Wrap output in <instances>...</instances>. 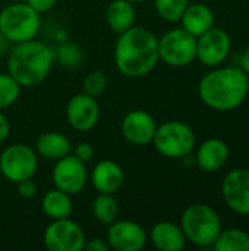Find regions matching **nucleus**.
<instances>
[{
	"label": "nucleus",
	"instance_id": "obj_1",
	"mask_svg": "<svg viewBox=\"0 0 249 251\" xmlns=\"http://www.w3.org/2000/svg\"><path fill=\"white\" fill-rule=\"evenodd\" d=\"M160 62L158 38L144 26H131L114 44V65L126 78H142Z\"/></svg>",
	"mask_w": 249,
	"mask_h": 251
},
{
	"label": "nucleus",
	"instance_id": "obj_2",
	"mask_svg": "<svg viewBox=\"0 0 249 251\" xmlns=\"http://www.w3.org/2000/svg\"><path fill=\"white\" fill-rule=\"evenodd\" d=\"M249 75L239 66H216L198 84L201 101L217 112L238 109L248 97Z\"/></svg>",
	"mask_w": 249,
	"mask_h": 251
},
{
	"label": "nucleus",
	"instance_id": "obj_3",
	"mask_svg": "<svg viewBox=\"0 0 249 251\" xmlns=\"http://www.w3.org/2000/svg\"><path fill=\"white\" fill-rule=\"evenodd\" d=\"M53 63L54 51L34 38L13 46L7 59V74L21 87H35L48 76Z\"/></svg>",
	"mask_w": 249,
	"mask_h": 251
},
{
	"label": "nucleus",
	"instance_id": "obj_4",
	"mask_svg": "<svg viewBox=\"0 0 249 251\" xmlns=\"http://www.w3.org/2000/svg\"><path fill=\"white\" fill-rule=\"evenodd\" d=\"M181 228L186 241L197 247L208 249L223 229L219 213L208 204L195 203L188 206L181 218Z\"/></svg>",
	"mask_w": 249,
	"mask_h": 251
},
{
	"label": "nucleus",
	"instance_id": "obj_5",
	"mask_svg": "<svg viewBox=\"0 0 249 251\" xmlns=\"http://www.w3.org/2000/svg\"><path fill=\"white\" fill-rule=\"evenodd\" d=\"M40 26V13L28 3H12L0 10V35L13 44L34 40Z\"/></svg>",
	"mask_w": 249,
	"mask_h": 251
},
{
	"label": "nucleus",
	"instance_id": "obj_6",
	"mask_svg": "<svg viewBox=\"0 0 249 251\" xmlns=\"http://www.w3.org/2000/svg\"><path fill=\"white\" fill-rule=\"evenodd\" d=\"M153 144L156 150L167 159L188 157L197 144L194 129L182 121H167L157 125Z\"/></svg>",
	"mask_w": 249,
	"mask_h": 251
},
{
	"label": "nucleus",
	"instance_id": "obj_7",
	"mask_svg": "<svg viewBox=\"0 0 249 251\" xmlns=\"http://www.w3.org/2000/svg\"><path fill=\"white\" fill-rule=\"evenodd\" d=\"M160 60L172 68H183L197 59V37L181 28H173L158 38Z\"/></svg>",
	"mask_w": 249,
	"mask_h": 251
},
{
	"label": "nucleus",
	"instance_id": "obj_8",
	"mask_svg": "<svg viewBox=\"0 0 249 251\" xmlns=\"http://www.w3.org/2000/svg\"><path fill=\"white\" fill-rule=\"evenodd\" d=\"M37 168V151L26 144H12L0 153V174L13 184L32 178Z\"/></svg>",
	"mask_w": 249,
	"mask_h": 251
},
{
	"label": "nucleus",
	"instance_id": "obj_9",
	"mask_svg": "<svg viewBox=\"0 0 249 251\" xmlns=\"http://www.w3.org/2000/svg\"><path fill=\"white\" fill-rule=\"evenodd\" d=\"M85 241L84 229L70 218L51 221L43 234V244L48 251H81Z\"/></svg>",
	"mask_w": 249,
	"mask_h": 251
},
{
	"label": "nucleus",
	"instance_id": "obj_10",
	"mask_svg": "<svg viewBox=\"0 0 249 251\" xmlns=\"http://www.w3.org/2000/svg\"><path fill=\"white\" fill-rule=\"evenodd\" d=\"M230 49V35L223 28L213 26L197 37V59L208 68L220 66L227 59Z\"/></svg>",
	"mask_w": 249,
	"mask_h": 251
},
{
	"label": "nucleus",
	"instance_id": "obj_11",
	"mask_svg": "<svg viewBox=\"0 0 249 251\" xmlns=\"http://www.w3.org/2000/svg\"><path fill=\"white\" fill-rule=\"evenodd\" d=\"M51 179L56 188L75 196L85 188L88 182V172L85 163L70 153L56 160L51 171Z\"/></svg>",
	"mask_w": 249,
	"mask_h": 251
},
{
	"label": "nucleus",
	"instance_id": "obj_12",
	"mask_svg": "<svg viewBox=\"0 0 249 251\" xmlns=\"http://www.w3.org/2000/svg\"><path fill=\"white\" fill-rule=\"evenodd\" d=\"M222 194L227 207L242 216H249V169L236 168L222 181Z\"/></svg>",
	"mask_w": 249,
	"mask_h": 251
},
{
	"label": "nucleus",
	"instance_id": "obj_13",
	"mask_svg": "<svg viewBox=\"0 0 249 251\" xmlns=\"http://www.w3.org/2000/svg\"><path fill=\"white\" fill-rule=\"evenodd\" d=\"M109 249L114 251H139L148 241L145 229L134 221H114L107 228Z\"/></svg>",
	"mask_w": 249,
	"mask_h": 251
},
{
	"label": "nucleus",
	"instance_id": "obj_14",
	"mask_svg": "<svg viewBox=\"0 0 249 251\" xmlns=\"http://www.w3.org/2000/svg\"><path fill=\"white\" fill-rule=\"evenodd\" d=\"M100 119V106L95 97L84 91L75 94L66 106V121L70 128L79 132L91 131Z\"/></svg>",
	"mask_w": 249,
	"mask_h": 251
},
{
	"label": "nucleus",
	"instance_id": "obj_15",
	"mask_svg": "<svg viewBox=\"0 0 249 251\" xmlns=\"http://www.w3.org/2000/svg\"><path fill=\"white\" fill-rule=\"evenodd\" d=\"M120 129L128 143L134 146H147L153 143L157 124L148 112L136 109L123 116Z\"/></svg>",
	"mask_w": 249,
	"mask_h": 251
},
{
	"label": "nucleus",
	"instance_id": "obj_16",
	"mask_svg": "<svg viewBox=\"0 0 249 251\" xmlns=\"http://www.w3.org/2000/svg\"><path fill=\"white\" fill-rule=\"evenodd\" d=\"M90 179L98 193L114 194L125 182V172L122 166L113 160H100L94 166Z\"/></svg>",
	"mask_w": 249,
	"mask_h": 251
},
{
	"label": "nucleus",
	"instance_id": "obj_17",
	"mask_svg": "<svg viewBox=\"0 0 249 251\" xmlns=\"http://www.w3.org/2000/svg\"><path fill=\"white\" fill-rule=\"evenodd\" d=\"M229 153V146L223 140L208 138L198 147L195 162L203 172L213 174L226 165Z\"/></svg>",
	"mask_w": 249,
	"mask_h": 251
},
{
	"label": "nucleus",
	"instance_id": "obj_18",
	"mask_svg": "<svg viewBox=\"0 0 249 251\" xmlns=\"http://www.w3.org/2000/svg\"><path fill=\"white\" fill-rule=\"evenodd\" d=\"M151 244L160 251H181L186 247V237L181 228L169 221L157 222L150 231Z\"/></svg>",
	"mask_w": 249,
	"mask_h": 251
},
{
	"label": "nucleus",
	"instance_id": "obj_19",
	"mask_svg": "<svg viewBox=\"0 0 249 251\" xmlns=\"http://www.w3.org/2000/svg\"><path fill=\"white\" fill-rule=\"evenodd\" d=\"M181 25L194 37H200L214 26V13L204 3L188 4L181 16Z\"/></svg>",
	"mask_w": 249,
	"mask_h": 251
},
{
	"label": "nucleus",
	"instance_id": "obj_20",
	"mask_svg": "<svg viewBox=\"0 0 249 251\" xmlns=\"http://www.w3.org/2000/svg\"><path fill=\"white\" fill-rule=\"evenodd\" d=\"M136 10L128 0H112L106 9V22L117 35L135 25Z\"/></svg>",
	"mask_w": 249,
	"mask_h": 251
},
{
	"label": "nucleus",
	"instance_id": "obj_21",
	"mask_svg": "<svg viewBox=\"0 0 249 251\" xmlns=\"http://www.w3.org/2000/svg\"><path fill=\"white\" fill-rule=\"evenodd\" d=\"M35 151L41 157L56 162L72 153V144L66 135L56 131H48L37 138Z\"/></svg>",
	"mask_w": 249,
	"mask_h": 251
},
{
	"label": "nucleus",
	"instance_id": "obj_22",
	"mask_svg": "<svg viewBox=\"0 0 249 251\" xmlns=\"http://www.w3.org/2000/svg\"><path fill=\"white\" fill-rule=\"evenodd\" d=\"M70 197H72L70 194L54 187L53 190L47 191L41 199L43 213L51 221L70 218L73 212V204Z\"/></svg>",
	"mask_w": 249,
	"mask_h": 251
},
{
	"label": "nucleus",
	"instance_id": "obj_23",
	"mask_svg": "<svg viewBox=\"0 0 249 251\" xmlns=\"http://www.w3.org/2000/svg\"><path fill=\"white\" fill-rule=\"evenodd\" d=\"M211 249L216 251H249V234L238 228L222 229Z\"/></svg>",
	"mask_w": 249,
	"mask_h": 251
},
{
	"label": "nucleus",
	"instance_id": "obj_24",
	"mask_svg": "<svg viewBox=\"0 0 249 251\" xmlns=\"http://www.w3.org/2000/svg\"><path fill=\"white\" fill-rule=\"evenodd\" d=\"M91 212L95 221L103 225H110L117 219L119 215V203L113 194H103L100 193L91 204Z\"/></svg>",
	"mask_w": 249,
	"mask_h": 251
},
{
	"label": "nucleus",
	"instance_id": "obj_25",
	"mask_svg": "<svg viewBox=\"0 0 249 251\" xmlns=\"http://www.w3.org/2000/svg\"><path fill=\"white\" fill-rule=\"evenodd\" d=\"M157 15L166 22H178L189 0H153Z\"/></svg>",
	"mask_w": 249,
	"mask_h": 251
},
{
	"label": "nucleus",
	"instance_id": "obj_26",
	"mask_svg": "<svg viewBox=\"0 0 249 251\" xmlns=\"http://www.w3.org/2000/svg\"><path fill=\"white\" fill-rule=\"evenodd\" d=\"M21 85L9 75L0 74V110L10 107L21 96Z\"/></svg>",
	"mask_w": 249,
	"mask_h": 251
},
{
	"label": "nucleus",
	"instance_id": "obj_27",
	"mask_svg": "<svg viewBox=\"0 0 249 251\" xmlns=\"http://www.w3.org/2000/svg\"><path fill=\"white\" fill-rule=\"evenodd\" d=\"M107 75L103 71H91L82 82V88L84 93L92 97H98L100 94H103L107 88Z\"/></svg>",
	"mask_w": 249,
	"mask_h": 251
},
{
	"label": "nucleus",
	"instance_id": "obj_28",
	"mask_svg": "<svg viewBox=\"0 0 249 251\" xmlns=\"http://www.w3.org/2000/svg\"><path fill=\"white\" fill-rule=\"evenodd\" d=\"M57 59L66 68H76L82 60V50L72 43H65L57 49Z\"/></svg>",
	"mask_w": 249,
	"mask_h": 251
},
{
	"label": "nucleus",
	"instance_id": "obj_29",
	"mask_svg": "<svg viewBox=\"0 0 249 251\" xmlns=\"http://www.w3.org/2000/svg\"><path fill=\"white\" fill-rule=\"evenodd\" d=\"M16 190L22 199H32L37 194V184L34 182L32 178H28L16 182Z\"/></svg>",
	"mask_w": 249,
	"mask_h": 251
},
{
	"label": "nucleus",
	"instance_id": "obj_30",
	"mask_svg": "<svg viewBox=\"0 0 249 251\" xmlns=\"http://www.w3.org/2000/svg\"><path fill=\"white\" fill-rule=\"evenodd\" d=\"M73 156L84 163H88L94 157V147L90 143H79L73 149Z\"/></svg>",
	"mask_w": 249,
	"mask_h": 251
},
{
	"label": "nucleus",
	"instance_id": "obj_31",
	"mask_svg": "<svg viewBox=\"0 0 249 251\" xmlns=\"http://www.w3.org/2000/svg\"><path fill=\"white\" fill-rule=\"evenodd\" d=\"M26 3L35 9L38 13H44V12H48L54 7V4L57 3V0H26Z\"/></svg>",
	"mask_w": 249,
	"mask_h": 251
},
{
	"label": "nucleus",
	"instance_id": "obj_32",
	"mask_svg": "<svg viewBox=\"0 0 249 251\" xmlns=\"http://www.w3.org/2000/svg\"><path fill=\"white\" fill-rule=\"evenodd\" d=\"M84 250L85 251H107L109 250V244L106 240L103 238H92L85 241L84 244Z\"/></svg>",
	"mask_w": 249,
	"mask_h": 251
},
{
	"label": "nucleus",
	"instance_id": "obj_33",
	"mask_svg": "<svg viewBox=\"0 0 249 251\" xmlns=\"http://www.w3.org/2000/svg\"><path fill=\"white\" fill-rule=\"evenodd\" d=\"M9 134H10V122L6 118V115H3L1 110H0V144L3 141H6Z\"/></svg>",
	"mask_w": 249,
	"mask_h": 251
},
{
	"label": "nucleus",
	"instance_id": "obj_34",
	"mask_svg": "<svg viewBox=\"0 0 249 251\" xmlns=\"http://www.w3.org/2000/svg\"><path fill=\"white\" fill-rule=\"evenodd\" d=\"M239 68L249 75V46L239 56Z\"/></svg>",
	"mask_w": 249,
	"mask_h": 251
},
{
	"label": "nucleus",
	"instance_id": "obj_35",
	"mask_svg": "<svg viewBox=\"0 0 249 251\" xmlns=\"http://www.w3.org/2000/svg\"><path fill=\"white\" fill-rule=\"evenodd\" d=\"M128 1H131V3H142L145 0H128Z\"/></svg>",
	"mask_w": 249,
	"mask_h": 251
}]
</instances>
